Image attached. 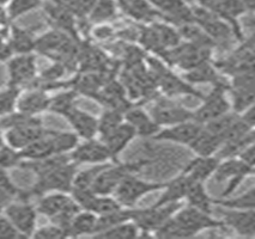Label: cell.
<instances>
[{
  "label": "cell",
  "mask_w": 255,
  "mask_h": 239,
  "mask_svg": "<svg viewBox=\"0 0 255 239\" xmlns=\"http://www.w3.org/2000/svg\"><path fill=\"white\" fill-rule=\"evenodd\" d=\"M159 43H161L163 49L174 48L177 44H180L181 35L180 32L174 30L171 26L167 24H155L152 26Z\"/></svg>",
  "instance_id": "obj_42"
},
{
  "label": "cell",
  "mask_w": 255,
  "mask_h": 239,
  "mask_svg": "<svg viewBox=\"0 0 255 239\" xmlns=\"http://www.w3.org/2000/svg\"><path fill=\"white\" fill-rule=\"evenodd\" d=\"M140 230L135 225L134 221L128 220L125 223L119 224L117 226H113L106 231L97 233L94 237L97 238H137L140 236Z\"/></svg>",
  "instance_id": "obj_36"
},
{
  "label": "cell",
  "mask_w": 255,
  "mask_h": 239,
  "mask_svg": "<svg viewBox=\"0 0 255 239\" xmlns=\"http://www.w3.org/2000/svg\"><path fill=\"white\" fill-rule=\"evenodd\" d=\"M8 1H10V0H0V7H6Z\"/></svg>",
  "instance_id": "obj_54"
},
{
  "label": "cell",
  "mask_w": 255,
  "mask_h": 239,
  "mask_svg": "<svg viewBox=\"0 0 255 239\" xmlns=\"http://www.w3.org/2000/svg\"><path fill=\"white\" fill-rule=\"evenodd\" d=\"M97 215L87 209H81L75 215L69 226L70 237H82V236H93L96 227Z\"/></svg>",
  "instance_id": "obj_28"
},
{
  "label": "cell",
  "mask_w": 255,
  "mask_h": 239,
  "mask_svg": "<svg viewBox=\"0 0 255 239\" xmlns=\"http://www.w3.org/2000/svg\"><path fill=\"white\" fill-rule=\"evenodd\" d=\"M219 163L216 156L211 157H197L191 161L182 171L193 182L205 183L215 173Z\"/></svg>",
  "instance_id": "obj_24"
},
{
  "label": "cell",
  "mask_w": 255,
  "mask_h": 239,
  "mask_svg": "<svg viewBox=\"0 0 255 239\" xmlns=\"http://www.w3.org/2000/svg\"><path fill=\"white\" fill-rule=\"evenodd\" d=\"M54 133L55 131H53V129H48V132L42 138L37 139L36 141H34L30 145L26 146L25 149L17 152L19 156L20 161L40 160V159L60 155L55 143Z\"/></svg>",
  "instance_id": "obj_20"
},
{
  "label": "cell",
  "mask_w": 255,
  "mask_h": 239,
  "mask_svg": "<svg viewBox=\"0 0 255 239\" xmlns=\"http://www.w3.org/2000/svg\"><path fill=\"white\" fill-rule=\"evenodd\" d=\"M78 96L79 94L72 87H70L69 90L62 91L54 97H50L48 111L64 116L71 108L75 107Z\"/></svg>",
  "instance_id": "obj_33"
},
{
  "label": "cell",
  "mask_w": 255,
  "mask_h": 239,
  "mask_svg": "<svg viewBox=\"0 0 255 239\" xmlns=\"http://www.w3.org/2000/svg\"><path fill=\"white\" fill-rule=\"evenodd\" d=\"M8 31H10V25L1 26V28H0V44L7 42Z\"/></svg>",
  "instance_id": "obj_51"
},
{
  "label": "cell",
  "mask_w": 255,
  "mask_h": 239,
  "mask_svg": "<svg viewBox=\"0 0 255 239\" xmlns=\"http://www.w3.org/2000/svg\"><path fill=\"white\" fill-rule=\"evenodd\" d=\"M67 237H69V232L53 223H50L49 225L40 227V229L36 227L34 235H32V238L40 239H61Z\"/></svg>",
  "instance_id": "obj_44"
},
{
  "label": "cell",
  "mask_w": 255,
  "mask_h": 239,
  "mask_svg": "<svg viewBox=\"0 0 255 239\" xmlns=\"http://www.w3.org/2000/svg\"><path fill=\"white\" fill-rule=\"evenodd\" d=\"M125 11L135 19H150L156 14L149 0H123Z\"/></svg>",
  "instance_id": "obj_39"
},
{
  "label": "cell",
  "mask_w": 255,
  "mask_h": 239,
  "mask_svg": "<svg viewBox=\"0 0 255 239\" xmlns=\"http://www.w3.org/2000/svg\"><path fill=\"white\" fill-rule=\"evenodd\" d=\"M124 119L127 123H129L139 137H151L156 134L161 129L149 113L140 108L131 107L128 110L125 111Z\"/></svg>",
  "instance_id": "obj_23"
},
{
  "label": "cell",
  "mask_w": 255,
  "mask_h": 239,
  "mask_svg": "<svg viewBox=\"0 0 255 239\" xmlns=\"http://www.w3.org/2000/svg\"><path fill=\"white\" fill-rule=\"evenodd\" d=\"M77 166L78 165L70 160L36 176V182L34 183L30 190L26 191L28 199L31 196L40 197L44 194L55 193V191L70 193L77 173Z\"/></svg>",
  "instance_id": "obj_2"
},
{
  "label": "cell",
  "mask_w": 255,
  "mask_h": 239,
  "mask_svg": "<svg viewBox=\"0 0 255 239\" xmlns=\"http://www.w3.org/2000/svg\"><path fill=\"white\" fill-rule=\"evenodd\" d=\"M44 14H46L47 19L52 24L53 29H58L71 36L78 37V31H77V18L73 16L71 11L67 10L66 7L62 5L56 4V2L43 1L42 6Z\"/></svg>",
  "instance_id": "obj_17"
},
{
  "label": "cell",
  "mask_w": 255,
  "mask_h": 239,
  "mask_svg": "<svg viewBox=\"0 0 255 239\" xmlns=\"http://www.w3.org/2000/svg\"><path fill=\"white\" fill-rule=\"evenodd\" d=\"M5 146H6V144H5V139H4V131H2V128L0 127V150Z\"/></svg>",
  "instance_id": "obj_52"
},
{
  "label": "cell",
  "mask_w": 255,
  "mask_h": 239,
  "mask_svg": "<svg viewBox=\"0 0 255 239\" xmlns=\"http://www.w3.org/2000/svg\"><path fill=\"white\" fill-rule=\"evenodd\" d=\"M228 90L229 86H227V84L222 81L216 82L211 92L201 98L203 104L193 111V120L200 125H205L206 122L230 113L231 105L227 98Z\"/></svg>",
  "instance_id": "obj_6"
},
{
  "label": "cell",
  "mask_w": 255,
  "mask_h": 239,
  "mask_svg": "<svg viewBox=\"0 0 255 239\" xmlns=\"http://www.w3.org/2000/svg\"><path fill=\"white\" fill-rule=\"evenodd\" d=\"M135 137H137V133H135L134 128L126 121H124L114 131H112L108 135L101 139V141L105 144L107 150L111 153L112 159L114 160Z\"/></svg>",
  "instance_id": "obj_21"
},
{
  "label": "cell",
  "mask_w": 255,
  "mask_h": 239,
  "mask_svg": "<svg viewBox=\"0 0 255 239\" xmlns=\"http://www.w3.org/2000/svg\"><path fill=\"white\" fill-rule=\"evenodd\" d=\"M237 158L241 159L242 161H245L246 164L251 165V166H254L255 163V146L254 144H251L246 149H243L241 153L237 156Z\"/></svg>",
  "instance_id": "obj_47"
},
{
  "label": "cell",
  "mask_w": 255,
  "mask_h": 239,
  "mask_svg": "<svg viewBox=\"0 0 255 239\" xmlns=\"http://www.w3.org/2000/svg\"><path fill=\"white\" fill-rule=\"evenodd\" d=\"M70 193H48L38 197L36 211L48 218L50 223L62 227L69 232V226L75 215L81 211ZM70 237V236H69Z\"/></svg>",
  "instance_id": "obj_1"
},
{
  "label": "cell",
  "mask_w": 255,
  "mask_h": 239,
  "mask_svg": "<svg viewBox=\"0 0 255 239\" xmlns=\"http://www.w3.org/2000/svg\"><path fill=\"white\" fill-rule=\"evenodd\" d=\"M191 178L181 172L179 176L175 177L173 181L165 183V187L162 189L163 194L153 206H163L168 203H176L181 200H185L187 190L191 185Z\"/></svg>",
  "instance_id": "obj_25"
},
{
  "label": "cell",
  "mask_w": 255,
  "mask_h": 239,
  "mask_svg": "<svg viewBox=\"0 0 255 239\" xmlns=\"http://www.w3.org/2000/svg\"><path fill=\"white\" fill-rule=\"evenodd\" d=\"M156 76L158 77L159 85H161L162 90L164 91V93H167L169 97L171 96H177V94L182 93H189L194 94L195 97H199L203 98V94L198 92L195 88H193L187 81L181 80L180 78H177L176 76L169 71L167 67L162 66L161 64L157 63L156 65Z\"/></svg>",
  "instance_id": "obj_22"
},
{
  "label": "cell",
  "mask_w": 255,
  "mask_h": 239,
  "mask_svg": "<svg viewBox=\"0 0 255 239\" xmlns=\"http://www.w3.org/2000/svg\"><path fill=\"white\" fill-rule=\"evenodd\" d=\"M222 146V141L218 137L207 131L206 128L201 127L200 132L193 139L188 147L193 151L197 157H211L216 156L219 147Z\"/></svg>",
  "instance_id": "obj_27"
},
{
  "label": "cell",
  "mask_w": 255,
  "mask_h": 239,
  "mask_svg": "<svg viewBox=\"0 0 255 239\" xmlns=\"http://www.w3.org/2000/svg\"><path fill=\"white\" fill-rule=\"evenodd\" d=\"M124 208L117 201L114 196L112 195H95L93 201L90 202L87 211L93 212L99 217V215H105L108 213H113V212L119 211V209Z\"/></svg>",
  "instance_id": "obj_41"
},
{
  "label": "cell",
  "mask_w": 255,
  "mask_h": 239,
  "mask_svg": "<svg viewBox=\"0 0 255 239\" xmlns=\"http://www.w3.org/2000/svg\"><path fill=\"white\" fill-rule=\"evenodd\" d=\"M49 102L50 97L48 91L38 87H30L25 92L22 91L20 93L17 103V111L31 116H40L44 111L48 110Z\"/></svg>",
  "instance_id": "obj_19"
},
{
  "label": "cell",
  "mask_w": 255,
  "mask_h": 239,
  "mask_svg": "<svg viewBox=\"0 0 255 239\" xmlns=\"http://www.w3.org/2000/svg\"><path fill=\"white\" fill-rule=\"evenodd\" d=\"M11 57H13V53L11 51L8 43L0 44V63H7Z\"/></svg>",
  "instance_id": "obj_48"
},
{
  "label": "cell",
  "mask_w": 255,
  "mask_h": 239,
  "mask_svg": "<svg viewBox=\"0 0 255 239\" xmlns=\"http://www.w3.org/2000/svg\"><path fill=\"white\" fill-rule=\"evenodd\" d=\"M234 80L229 87L233 94L234 110L241 114L249 107L254 105V71L233 76Z\"/></svg>",
  "instance_id": "obj_13"
},
{
  "label": "cell",
  "mask_w": 255,
  "mask_h": 239,
  "mask_svg": "<svg viewBox=\"0 0 255 239\" xmlns=\"http://www.w3.org/2000/svg\"><path fill=\"white\" fill-rule=\"evenodd\" d=\"M147 164L146 160L133 161V163H120V164H109L105 167L99 176L95 179L93 184V191L97 195H113L115 189L119 187L125 177L132 173L140 171L145 165Z\"/></svg>",
  "instance_id": "obj_3"
},
{
  "label": "cell",
  "mask_w": 255,
  "mask_h": 239,
  "mask_svg": "<svg viewBox=\"0 0 255 239\" xmlns=\"http://www.w3.org/2000/svg\"><path fill=\"white\" fill-rule=\"evenodd\" d=\"M149 114L159 127H169L193 120V111L165 97L157 99Z\"/></svg>",
  "instance_id": "obj_11"
},
{
  "label": "cell",
  "mask_w": 255,
  "mask_h": 239,
  "mask_svg": "<svg viewBox=\"0 0 255 239\" xmlns=\"http://www.w3.org/2000/svg\"><path fill=\"white\" fill-rule=\"evenodd\" d=\"M128 220H132V208H121L119 211L113 212V213L99 215L93 237L96 236L97 233L106 231V230L111 229L113 226H117L119 224Z\"/></svg>",
  "instance_id": "obj_30"
},
{
  "label": "cell",
  "mask_w": 255,
  "mask_h": 239,
  "mask_svg": "<svg viewBox=\"0 0 255 239\" xmlns=\"http://www.w3.org/2000/svg\"><path fill=\"white\" fill-rule=\"evenodd\" d=\"M94 35L100 40H105V38L109 37L112 35V29L107 28L106 25H101L94 30Z\"/></svg>",
  "instance_id": "obj_49"
},
{
  "label": "cell",
  "mask_w": 255,
  "mask_h": 239,
  "mask_svg": "<svg viewBox=\"0 0 255 239\" xmlns=\"http://www.w3.org/2000/svg\"><path fill=\"white\" fill-rule=\"evenodd\" d=\"M20 159L18 153L10 147L5 146L0 150V169H11L18 166Z\"/></svg>",
  "instance_id": "obj_45"
},
{
  "label": "cell",
  "mask_w": 255,
  "mask_h": 239,
  "mask_svg": "<svg viewBox=\"0 0 255 239\" xmlns=\"http://www.w3.org/2000/svg\"><path fill=\"white\" fill-rule=\"evenodd\" d=\"M186 81L192 82V84H198V82H211L215 85L216 82L219 81V77L217 71L215 67L211 66L209 61L203 63L194 69L187 71L185 75Z\"/></svg>",
  "instance_id": "obj_31"
},
{
  "label": "cell",
  "mask_w": 255,
  "mask_h": 239,
  "mask_svg": "<svg viewBox=\"0 0 255 239\" xmlns=\"http://www.w3.org/2000/svg\"><path fill=\"white\" fill-rule=\"evenodd\" d=\"M111 163H102V164H95L94 166L89 167V169L84 171H77L75 179H73L72 189H77V190H93V184L99 176V173L105 167L108 166ZM71 189V190H72Z\"/></svg>",
  "instance_id": "obj_35"
},
{
  "label": "cell",
  "mask_w": 255,
  "mask_h": 239,
  "mask_svg": "<svg viewBox=\"0 0 255 239\" xmlns=\"http://www.w3.org/2000/svg\"><path fill=\"white\" fill-rule=\"evenodd\" d=\"M7 43L13 55L29 54V53L35 52L36 37L32 35L31 31L26 30V29L19 28V26L16 25H10Z\"/></svg>",
  "instance_id": "obj_26"
},
{
  "label": "cell",
  "mask_w": 255,
  "mask_h": 239,
  "mask_svg": "<svg viewBox=\"0 0 255 239\" xmlns=\"http://www.w3.org/2000/svg\"><path fill=\"white\" fill-rule=\"evenodd\" d=\"M201 127L203 125L198 123L197 121L189 120L186 122L177 123V125L165 127L164 129H159L152 138L155 140L169 141V143L188 146L200 132Z\"/></svg>",
  "instance_id": "obj_16"
},
{
  "label": "cell",
  "mask_w": 255,
  "mask_h": 239,
  "mask_svg": "<svg viewBox=\"0 0 255 239\" xmlns=\"http://www.w3.org/2000/svg\"><path fill=\"white\" fill-rule=\"evenodd\" d=\"M222 221L225 227H230L243 237L253 238L255 236V211L254 209H229L222 208Z\"/></svg>",
  "instance_id": "obj_15"
},
{
  "label": "cell",
  "mask_w": 255,
  "mask_h": 239,
  "mask_svg": "<svg viewBox=\"0 0 255 239\" xmlns=\"http://www.w3.org/2000/svg\"><path fill=\"white\" fill-rule=\"evenodd\" d=\"M181 207H182V203L176 202L163 206H151L150 208L144 209L132 208V221H134L140 231L155 232Z\"/></svg>",
  "instance_id": "obj_9"
},
{
  "label": "cell",
  "mask_w": 255,
  "mask_h": 239,
  "mask_svg": "<svg viewBox=\"0 0 255 239\" xmlns=\"http://www.w3.org/2000/svg\"><path fill=\"white\" fill-rule=\"evenodd\" d=\"M241 1L243 2V4L246 5V7H247V10H248V8H251V10H253V7H254V0H241Z\"/></svg>",
  "instance_id": "obj_53"
},
{
  "label": "cell",
  "mask_w": 255,
  "mask_h": 239,
  "mask_svg": "<svg viewBox=\"0 0 255 239\" xmlns=\"http://www.w3.org/2000/svg\"><path fill=\"white\" fill-rule=\"evenodd\" d=\"M115 14H117V6L114 0H96L88 18L91 23L102 24L106 20L114 18Z\"/></svg>",
  "instance_id": "obj_37"
},
{
  "label": "cell",
  "mask_w": 255,
  "mask_h": 239,
  "mask_svg": "<svg viewBox=\"0 0 255 239\" xmlns=\"http://www.w3.org/2000/svg\"><path fill=\"white\" fill-rule=\"evenodd\" d=\"M254 166L246 164L237 157L219 160L213 176L218 183H227L221 197H229L248 176L254 175Z\"/></svg>",
  "instance_id": "obj_4"
},
{
  "label": "cell",
  "mask_w": 255,
  "mask_h": 239,
  "mask_svg": "<svg viewBox=\"0 0 255 239\" xmlns=\"http://www.w3.org/2000/svg\"><path fill=\"white\" fill-rule=\"evenodd\" d=\"M62 117L66 119L72 127L73 133H76L78 138L88 140V139H94L96 134H99V119L82 110L77 105L71 108Z\"/></svg>",
  "instance_id": "obj_18"
},
{
  "label": "cell",
  "mask_w": 255,
  "mask_h": 239,
  "mask_svg": "<svg viewBox=\"0 0 255 239\" xmlns=\"http://www.w3.org/2000/svg\"><path fill=\"white\" fill-rule=\"evenodd\" d=\"M213 206H218L222 208L229 209H255V189L252 188L247 193L242 195L229 199V197H221L218 200H212Z\"/></svg>",
  "instance_id": "obj_32"
},
{
  "label": "cell",
  "mask_w": 255,
  "mask_h": 239,
  "mask_svg": "<svg viewBox=\"0 0 255 239\" xmlns=\"http://www.w3.org/2000/svg\"><path fill=\"white\" fill-rule=\"evenodd\" d=\"M95 2L96 0H65L61 5L71 11L77 19H83L88 18Z\"/></svg>",
  "instance_id": "obj_43"
},
{
  "label": "cell",
  "mask_w": 255,
  "mask_h": 239,
  "mask_svg": "<svg viewBox=\"0 0 255 239\" xmlns=\"http://www.w3.org/2000/svg\"><path fill=\"white\" fill-rule=\"evenodd\" d=\"M174 219L183 226L187 231H189L193 235V237L201 231L212 229H222L225 227L223 221L217 220L211 217V214L206 212L200 211V209L192 207L182 208L181 207L176 213L174 214Z\"/></svg>",
  "instance_id": "obj_12"
},
{
  "label": "cell",
  "mask_w": 255,
  "mask_h": 239,
  "mask_svg": "<svg viewBox=\"0 0 255 239\" xmlns=\"http://www.w3.org/2000/svg\"><path fill=\"white\" fill-rule=\"evenodd\" d=\"M73 163L79 164H102L112 160V156L105 144L101 140L88 139L83 144H78L70 153Z\"/></svg>",
  "instance_id": "obj_14"
},
{
  "label": "cell",
  "mask_w": 255,
  "mask_h": 239,
  "mask_svg": "<svg viewBox=\"0 0 255 239\" xmlns=\"http://www.w3.org/2000/svg\"><path fill=\"white\" fill-rule=\"evenodd\" d=\"M124 121L123 111L118 110V109L107 108V110L99 119V134L101 135V139L108 135L112 131H114Z\"/></svg>",
  "instance_id": "obj_40"
},
{
  "label": "cell",
  "mask_w": 255,
  "mask_h": 239,
  "mask_svg": "<svg viewBox=\"0 0 255 239\" xmlns=\"http://www.w3.org/2000/svg\"><path fill=\"white\" fill-rule=\"evenodd\" d=\"M22 91V88L8 84L5 87H0V117L17 110V103Z\"/></svg>",
  "instance_id": "obj_34"
},
{
  "label": "cell",
  "mask_w": 255,
  "mask_h": 239,
  "mask_svg": "<svg viewBox=\"0 0 255 239\" xmlns=\"http://www.w3.org/2000/svg\"><path fill=\"white\" fill-rule=\"evenodd\" d=\"M0 238H22L4 213H0Z\"/></svg>",
  "instance_id": "obj_46"
},
{
  "label": "cell",
  "mask_w": 255,
  "mask_h": 239,
  "mask_svg": "<svg viewBox=\"0 0 255 239\" xmlns=\"http://www.w3.org/2000/svg\"><path fill=\"white\" fill-rule=\"evenodd\" d=\"M164 187L165 183L147 182L138 178L134 173H132L125 177L113 193V196L124 208H133L141 197L153 191L162 190Z\"/></svg>",
  "instance_id": "obj_5"
},
{
  "label": "cell",
  "mask_w": 255,
  "mask_h": 239,
  "mask_svg": "<svg viewBox=\"0 0 255 239\" xmlns=\"http://www.w3.org/2000/svg\"><path fill=\"white\" fill-rule=\"evenodd\" d=\"M43 0H10L5 7L10 20H14L19 17L30 13L42 6Z\"/></svg>",
  "instance_id": "obj_38"
},
{
  "label": "cell",
  "mask_w": 255,
  "mask_h": 239,
  "mask_svg": "<svg viewBox=\"0 0 255 239\" xmlns=\"http://www.w3.org/2000/svg\"><path fill=\"white\" fill-rule=\"evenodd\" d=\"M2 213L10 220L22 238L32 237L37 224L36 207L26 199H17L2 209Z\"/></svg>",
  "instance_id": "obj_7"
},
{
  "label": "cell",
  "mask_w": 255,
  "mask_h": 239,
  "mask_svg": "<svg viewBox=\"0 0 255 239\" xmlns=\"http://www.w3.org/2000/svg\"><path fill=\"white\" fill-rule=\"evenodd\" d=\"M10 22L11 20L8 18L5 7H0V28H1V26L10 25Z\"/></svg>",
  "instance_id": "obj_50"
},
{
  "label": "cell",
  "mask_w": 255,
  "mask_h": 239,
  "mask_svg": "<svg viewBox=\"0 0 255 239\" xmlns=\"http://www.w3.org/2000/svg\"><path fill=\"white\" fill-rule=\"evenodd\" d=\"M47 132H48V129L43 126L42 120L37 119L31 121V122L24 123V125L5 129V144L13 151L19 152L20 150L25 149L26 146L36 141L37 139L42 138Z\"/></svg>",
  "instance_id": "obj_10"
},
{
  "label": "cell",
  "mask_w": 255,
  "mask_h": 239,
  "mask_svg": "<svg viewBox=\"0 0 255 239\" xmlns=\"http://www.w3.org/2000/svg\"><path fill=\"white\" fill-rule=\"evenodd\" d=\"M7 84L19 88L30 87L37 78V61L34 53L13 55L6 63Z\"/></svg>",
  "instance_id": "obj_8"
},
{
  "label": "cell",
  "mask_w": 255,
  "mask_h": 239,
  "mask_svg": "<svg viewBox=\"0 0 255 239\" xmlns=\"http://www.w3.org/2000/svg\"><path fill=\"white\" fill-rule=\"evenodd\" d=\"M204 184L205 183L192 181L188 190H187L185 200H187V202H188V206H192V207L198 208L200 211L211 214L213 207V199L207 194Z\"/></svg>",
  "instance_id": "obj_29"
}]
</instances>
